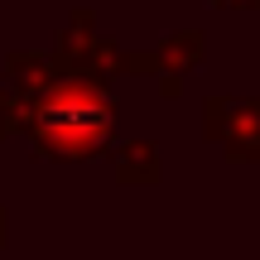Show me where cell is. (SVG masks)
<instances>
[{"instance_id":"obj_1","label":"cell","mask_w":260,"mask_h":260,"mask_svg":"<svg viewBox=\"0 0 260 260\" xmlns=\"http://www.w3.org/2000/svg\"><path fill=\"white\" fill-rule=\"evenodd\" d=\"M34 135L48 154L58 159H82L96 154L111 135V106L92 92H58L39 106L34 116Z\"/></svg>"}]
</instances>
